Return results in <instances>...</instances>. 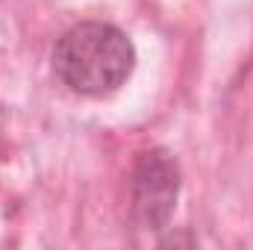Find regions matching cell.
<instances>
[{
    "instance_id": "1",
    "label": "cell",
    "mask_w": 253,
    "mask_h": 250,
    "mask_svg": "<svg viewBox=\"0 0 253 250\" xmlns=\"http://www.w3.org/2000/svg\"><path fill=\"white\" fill-rule=\"evenodd\" d=\"M135 65V47L124 30L103 21L71 27L53 50V68L77 94L100 97L121 88Z\"/></svg>"
},
{
    "instance_id": "2",
    "label": "cell",
    "mask_w": 253,
    "mask_h": 250,
    "mask_svg": "<svg viewBox=\"0 0 253 250\" xmlns=\"http://www.w3.org/2000/svg\"><path fill=\"white\" fill-rule=\"evenodd\" d=\"M180 194V168L165 150L141 153L132 171V218L141 230H162Z\"/></svg>"
}]
</instances>
